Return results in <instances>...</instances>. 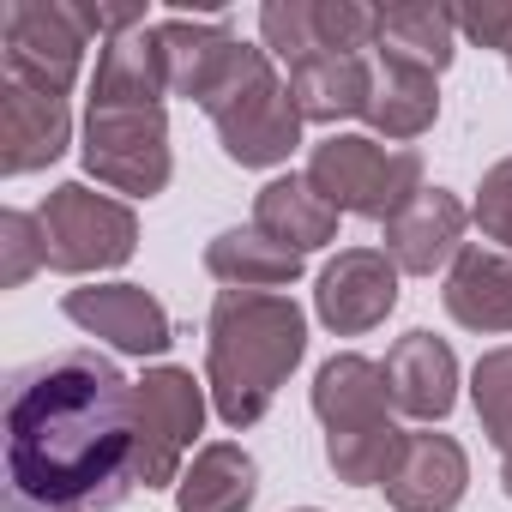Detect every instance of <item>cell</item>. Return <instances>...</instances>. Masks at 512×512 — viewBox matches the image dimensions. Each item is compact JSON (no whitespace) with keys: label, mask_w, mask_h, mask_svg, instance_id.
<instances>
[{"label":"cell","mask_w":512,"mask_h":512,"mask_svg":"<svg viewBox=\"0 0 512 512\" xmlns=\"http://www.w3.org/2000/svg\"><path fill=\"white\" fill-rule=\"evenodd\" d=\"M61 314L91 332L97 344L121 350V356H163L175 344V320L169 308L145 290V284H79L61 296Z\"/></svg>","instance_id":"cell-9"},{"label":"cell","mask_w":512,"mask_h":512,"mask_svg":"<svg viewBox=\"0 0 512 512\" xmlns=\"http://www.w3.org/2000/svg\"><path fill=\"white\" fill-rule=\"evenodd\" d=\"M308 181L344 211V217H374L392 223L416 193H422V151L410 145H380L368 133H326L308 151Z\"/></svg>","instance_id":"cell-4"},{"label":"cell","mask_w":512,"mask_h":512,"mask_svg":"<svg viewBox=\"0 0 512 512\" xmlns=\"http://www.w3.org/2000/svg\"><path fill=\"white\" fill-rule=\"evenodd\" d=\"M506 67H512V55H506Z\"/></svg>","instance_id":"cell-32"},{"label":"cell","mask_w":512,"mask_h":512,"mask_svg":"<svg viewBox=\"0 0 512 512\" xmlns=\"http://www.w3.org/2000/svg\"><path fill=\"white\" fill-rule=\"evenodd\" d=\"M362 121L380 139H422L440 121V73L410 67L398 55H374V97Z\"/></svg>","instance_id":"cell-21"},{"label":"cell","mask_w":512,"mask_h":512,"mask_svg":"<svg viewBox=\"0 0 512 512\" xmlns=\"http://www.w3.org/2000/svg\"><path fill=\"white\" fill-rule=\"evenodd\" d=\"M440 302H446V314L464 332H488V338L512 332V253L470 241L458 260L446 266Z\"/></svg>","instance_id":"cell-15"},{"label":"cell","mask_w":512,"mask_h":512,"mask_svg":"<svg viewBox=\"0 0 512 512\" xmlns=\"http://www.w3.org/2000/svg\"><path fill=\"white\" fill-rule=\"evenodd\" d=\"M205 380H193V368L157 362L133 380V482L151 488H175L181 464L205 428Z\"/></svg>","instance_id":"cell-6"},{"label":"cell","mask_w":512,"mask_h":512,"mask_svg":"<svg viewBox=\"0 0 512 512\" xmlns=\"http://www.w3.org/2000/svg\"><path fill=\"white\" fill-rule=\"evenodd\" d=\"M260 494V464L235 440H211L175 482V512H247Z\"/></svg>","instance_id":"cell-22"},{"label":"cell","mask_w":512,"mask_h":512,"mask_svg":"<svg viewBox=\"0 0 512 512\" xmlns=\"http://www.w3.org/2000/svg\"><path fill=\"white\" fill-rule=\"evenodd\" d=\"M398 266L386 247H344L338 260H326L320 284H314V314L326 332L338 338H362L374 326H386V314L398 308Z\"/></svg>","instance_id":"cell-10"},{"label":"cell","mask_w":512,"mask_h":512,"mask_svg":"<svg viewBox=\"0 0 512 512\" xmlns=\"http://www.w3.org/2000/svg\"><path fill=\"white\" fill-rule=\"evenodd\" d=\"M151 37H157V55H163L169 97H187V103H205V91L223 79V67L241 43L229 31V19H187V13L157 19Z\"/></svg>","instance_id":"cell-16"},{"label":"cell","mask_w":512,"mask_h":512,"mask_svg":"<svg viewBox=\"0 0 512 512\" xmlns=\"http://www.w3.org/2000/svg\"><path fill=\"white\" fill-rule=\"evenodd\" d=\"M338 205L308 181V175H272L260 193H253V229H266L272 241H284L290 253H308L314 247H332L338 241Z\"/></svg>","instance_id":"cell-18"},{"label":"cell","mask_w":512,"mask_h":512,"mask_svg":"<svg viewBox=\"0 0 512 512\" xmlns=\"http://www.w3.org/2000/svg\"><path fill=\"white\" fill-rule=\"evenodd\" d=\"M133 488V380L97 350L13 368L7 512H109Z\"/></svg>","instance_id":"cell-1"},{"label":"cell","mask_w":512,"mask_h":512,"mask_svg":"<svg viewBox=\"0 0 512 512\" xmlns=\"http://www.w3.org/2000/svg\"><path fill=\"white\" fill-rule=\"evenodd\" d=\"M73 145V109L55 91L0 79V175H37Z\"/></svg>","instance_id":"cell-11"},{"label":"cell","mask_w":512,"mask_h":512,"mask_svg":"<svg viewBox=\"0 0 512 512\" xmlns=\"http://www.w3.org/2000/svg\"><path fill=\"white\" fill-rule=\"evenodd\" d=\"M85 49L91 31L79 25L73 0H7L0 7V61H7V79L31 91L67 97L79 85Z\"/></svg>","instance_id":"cell-8"},{"label":"cell","mask_w":512,"mask_h":512,"mask_svg":"<svg viewBox=\"0 0 512 512\" xmlns=\"http://www.w3.org/2000/svg\"><path fill=\"white\" fill-rule=\"evenodd\" d=\"M470 404H476V422H482L488 446L500 452V488L512 500V344L488 350L470 368Z\"/></svg>","instance_id":"cell-25"},{"label":"cell","mask_w":512,"mask_h":512,"mask_svg":"<svg viewBox=\"0 0 512 512\" xmlns=\"http://www.w3.org/2000/svg\"><path fill=\"white\" fill-rule=\"evenodd\" d=\"M217 127V145L229 163L241 169H278L290 163V151L302 145V109L290 97V79L278 73V61L260 43H235L223 79L205 91L199 103Z\"/></svg>","instance_id":"cell-3"},{"label":"cell","mask_w":512,"mask_h":512,"mask_svg":"<svg viewBox=\"0 0 512 512\" xmlns=\"http://www.w3.org/2000/svg\"><path fill=\"white\" fill-rule=\"evenodd\" d=\"M374 55H398L410 67L446 73L458 55V13L434 7V0H404V7H380V37Z\"/></svg>","instance_id":"cell-24"},{"label":"cell","mask_w":512,"mask_h":512,"mask_svg":"<svg viewBox=\"0 0 512 512\" xmlns=\"http://www.w3.org/2000/svg\"><path fill=\"white\" fill-rule=\"evenodd\" d=\"M43 223L37 211H7L0 217V290L31 284V272H43Z\"/></svg>","instance_id":"cell-28"},{"label":"cell","mask_w":512,"mask_h":512,"mask_svg":"<svg viewBox=\"0 0 512 512\" xmlns=\"http://www.w3.org/2000/svg\"><path fill=\"white\" fill-rule=\"evenodd\" d=\"M302 512H320V506H302Z\"/></svg>","instance_id":"cell-31"},{"label":"cell","mask_w":512,"mask_h":512,"mask_svg":"<svg viewBox=\"0 0 512 512\" xmlns=\"http://www.w3.org/2000/svg\"><path fill=\"white\" fill-rule=\"evenodd\" d=\"M163 97H169V79H163V55H157L151 25L97 49L91 109H163Z\"/></svg>","instance_id":"cell-20"},{"label":"cell","mask_w":512,"mask_h":512,"mask_svg":"<svg viewBox=\"0 0 512 512\" xmlns=\"http://www.w3.org/2000/svg\"><path fill=\"white\" fill-rule=\"evenodd\" d=\"M308 356V314L284 290H217L205 314V392L223 428L266 422L272 398Z\"/></svg>","instance_id":"cell-2"},{"label":"cell","mask_w":512,"mask_h":512,"mask_svg":"<svg viewBox=\"0 0 512 512\" xmlns=\"http://www.w3.org/2000/svg\"><path fill=\"white\" fill-rule=\"evenodd\" d=\"M205 272L223 290H290L302 278V253L272 241L266 229H223L205 241Z\"/></svg>","instance_id":"cell-23"},{"label":"cell","mask_w":512,"mask_h":512,"mask_svg":"<svg viewBox=\"0 0 512 512\" xmlns=\"http://www.w3.org/2000/svg\"><path fill=\"white\" fill-rule=\"evenodd\" d=\"M464 229H470V205H464L452 187H422V193L386 223V253H392L398 272L434 278L440 266H452L458 253L470 247Z\"/></svg>","instance_id":"cell-12"},{"label":"cell","mask_w":512,"mask_h":512,"mask_svg":"<svg viewBox=\"0 0 512 512\" xmlns=\"http://www.w3.org/2000/svg\"><path fill=\"white\" fill-rule=\"evenodd\" d=\"M470 223L482 229V241H494L500 253H512V157H500L482 175L476 205H470Z\"/></svg>","instance_id":"cell-29"},{"label":"cell","mask_w":512,"mask_h":512,"mask_svg":"<svg viewBox=\"0 0 512 512\" xmlns=\"http://www.w3.org/2000/svg\"><path fill=\"white\" fill-rule=\"evenodd\" d=\"M386 392H392V410H404L410 422H446L452 404H458V356L446 338L434 332H404L392 350H386Z\"/></svg>","instance_id":"cell-14"},{"label":"cell","mask_w":512,"mask_h":512,"mask_svg":"<svg viewBox=\"0 0 512 512\" xmlns=\"http://www.w3.org/2000/svg\"><path fill=\"white\" fill-rule=\"evenodd\" d=\"M79 157L97 187L127 199H157L175 175L163 109H85Z\"/></svg>","instance_id":"cell-7"},{"label":"cell","mask_w":512,"mask_h":512,"mask_svg":"<svg viewBox=\"0 0 512 512\" xmlns=\"http://www.w3.org/2000/svg\"><path fill=\"white\" fill-rule=\"evenodd\" d=\"M314 416L326 434H368L392 422V392H386V368L374 356H332L314 374Z\"/></svg>","instance_id":"cell-17"},{"label":"cell","mask_w":512,"mask_h":512,"mask_svg":"<svg viewBox=\"0 0 512 512\" xmlns=\"http://www.w3.org/2000/svg\"><path fill=\"white\" fill-rule=\"evenodd\" d=\"M43 223V260L61 278H91V272H115L139 253V217L127 199H109L85 181H61L49 187V199L37 205Z\"/></svg>","instance_id":"cell-5"},{"label":"cell","mask_w":512,"mask_h":512,"mask_svg":"<svg viewBox=\"0 0 512 512\" xmlns=\"http://www.w3.org/2000/svg\"><path fill=\"white\" fill-rule=\"evenodd\" d=\"M260 49L284 67L326 55L320 43V0H266L260 7Z\"/></svg>","instance_id":"cell-27"},{"label":"cell","mask_w":512,"mask_h":512,"mask_svg":"<svg viewBox=\"0 0 512 512\" xmlns=\"http://www.w3.org/2000/svg\"><path fill=\"white\" fill-rule=\"evenodd\" d=\"M290 97H296L302 121H314V127H338L350 115H368L374 61L368 55H308L290 67Z\"/></svg>","instance_id":"cell-19"},{"label":"cell","mask_w":512,"mask_h":512,"mask_svg":"<svg viewBox=\"0 0 512 512\" xmlns=\"http://www.w3.org/2000/svg\"><path fill=\"white\" fill-rule=\"evenodd\" d=\"M452 13H458V37L512 55V0H476V7H452Z\"/></svg>","instance_id":"cell-30"},{"label":"cell","mask_w":512,"mask_h":512,"mask_svg":"<svg viewBox=\"0 0 512 512\" xmlns=\"http://www.w3.org/2000/svg\"><path fill=\"white\" fill-rule=\"evenodd\" d=\"M398 452H404V428L398 422L368 428V434H326V464L350 488H386Z\"/></svg>","instance_id":"cell-26"},{"label":"cell","mask_w":512,"mask_h":512,"mask_svg":"<svg viewBox=\"0 0 512 512\" xmlns=\"http://www.w3.org/2000/svg\"><path fill=\"white\" fill-rule=\"evenodd\" d=\"M470 488V452L452 434H404V452L386 476V506L392 512H452Z\"/></svg>","instance_id":"cell-13"}]
</instances>
